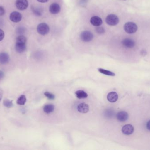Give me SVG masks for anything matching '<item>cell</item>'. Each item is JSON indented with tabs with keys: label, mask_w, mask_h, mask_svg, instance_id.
<instances>
[{
	"label": "cell",
	"mask_w": 150,
	"mask_h": 150,
	"mask_svg": "<svg viewBox=\"0 0 150 150\" xmlns=\"http://www.w3.org/2000/svg\"><path fill=\"white\" fill-rule=\"evenodd\" d=\"M90 22L94 26H99L102 24V20L99 17L94 16L91 18Z\"/></svg>",
	"instance_id": "obj_13"
},
{
	"label": "cell",
	"mask_w": 150,
	"mask_h": 150,
	"mask_svg": "<svg viewBox=\"0 0 150 150\" xmlns=\"http://www.w3.org/2000/svg\"><path fill=\"white\" fill-rule=\"evenodd\" d=\"M54 110V106L52 104H49L47 105L44 107L43 110L44 112L47 114L51 113L53 112Z\"/></svg>",
	"instance_id": "obj_16"
},
{
	"label": "cell",
	"mask_w": 150,
	"mask_h": 150,
	"mask_svg": "<svg viewBox=\"0 0 150 150\" xmlns=\"http://www.w3.org/2000/svg\"><path fill=\"white\" fill-rule=\"evenodd\" d=\"M98 71L101 74L111 76H115V74L113 72L109 71V70L103 69L99 68Z\"/></svg>",
	"instance_id": "obj_19"
},
{
	"label": "cell",
	"mask_w": 150,
	"mask_h": 150,
	"mask_svg": "<svg viewBox=\"0 0 150 150\" xmlns=\"http://www.w3.org/2000/svg\"><path fill=\"white\" fill-rule=\"evenodd\" d=\"M96 31L97 33L100 34H102V33H104V32H105V31L104 28H103L102 27H100V26H99V27H98L96 28Z\"/></svg>",
	"instance_id": "obj_24"
},
{
	"label": "cell",
	"mask_w": 150,
	"mask_h": 150,
	"mask_svg": "<svg viewBox=\"0 0 150 150\" xmlns=\"http://www.w3.org/2000/svg\"><path fill=\"white\" fill-rule=\"evenodd\" d=\"M124 1H125V0H124Z\"/></svg>",
	"instance_id": "obj_33"
},
{
	"label": "cell",
	"mask_w": 150,
	"mask_h": 150,
	"mask_svg": "<svg viewBox=\"0 0 150 150\" xmlns=\"http://www.w3.org/2000/svg\"><path fill=\"white\" fill-rule=\"evenodd\" d=\"M38 1L41 3H46L48 1V0H37Z\"/></svg>",
	"instance_id": "obj_31"
},
{
	"label": "cell",
	"mask_w": 150,
	"mask_h": 150,
	"mask_svg": "<svg viewBox=\"0 0 150 150\" xmlns=\"http://www.w3.org/2000/svg\"><path fill=\"white\" fill-rule=\"evenodd\" d=\"M22 16L21 13L17 11L11 12L10 15V19L14 23H18L22 19Z\"/></svg>",
	"instance_id": "obj_6"
},
{
	"label": "cell",
	"mask_w": 150,
	"mask_h": 150,
	"mask_svg": "<svg viewBox=\"0 0 150 150\" xmlns=\"http://www.w3.org/2000/svg\"><path fill=\"white\" fill-rule=\"evenodd\" d=\"M9 60V56L5 53H0V64H7Z\"/></svg>",
	"instance_id": "obj_15"
},
{
	"label": "cell",
	"mask_w": 150,
	"mask_h": 150,
	"mask_svg": "<svg viewBox=\"0 0 150 150\" xmlns=\"http://www.w3.org/2000/svg\"><path fill=\"white\" fill-rule=\"evenodd\" d=\"M61 8L60 5L56 3L52 4L50 6L49 11L53 14H57L60 11Z\"/></svg>",
	"instance_id": "obj_10"
},
{
	"label": "cell",
	"mask_w": 150,
	"mask_h": 150,
	"mask_svg": "<svg viewBox=\"0 0 150 150\" xmlns=\"http://www.w3.org/2000/svg\"><path fill=\"white\" fill-rule=\"evenodd\" d=\"M33 11L34 12V14H36L37 16H40L41 15V11L38 9H33Z\"/></svg>",
	"instance_id": "obj_25"
},
{
	"label": "cell",
	"mask_w": 150,
	"mask_h": 150,
	"mask_svg": "<svg viewBox=\"0 0 150 150\" xmlns=\"http://www.w3.org/2000/svg\"><path fill=\"white\" fill-rule=\"evenodd\" d=\"M93 37V34L89 31H83L80 34L81 39L84 42H87L91 41L92 40Z\"/></svg>",
	"instance_id": "obj_4"
},
{
	"label": "cell",
	"mask_w": 150,
	"mask_h": 150,
	"mask_svg": "<svg viewBox=\"0 0 150 150\" xmlns=\"http://www.w3.org/2000/svg\"><path fill=\"white\" fill-rule=\"evenodd\" d=\"M49 27L47 24L41 23L38 25L37 27V31L39 34L41 35H45L49 32Z\"/></svg>",
	"instance_id": "obj_3"
},
{
	"label": "cell",
	"mask_w": 150,
	"mask_h": 150,
	"mask_svg": "<svg viewBox=\"0 0 150 150\" xmlns=\"http://www.w3.org/2000/svg\"><path fill=\"white\" fill-rule=\"evenodd\" d=\"M4 76V73L1 70H0V79H2Z\"/></svg>",
	"instance_id": "obj_28"
},
{
	"label": "cell",
	"mask_w": 150,
	"mask_h": 150,
	"mask_svg": "<svg viewBox=\"0 0 150 150\" xmlns=\"http://www.w3.org/2000/svg\"><path fill=\"white\" fill-rule=\"evenodd\" d=\"M141 53H142V55H144L146 54V51H145V50H143L142 51V52H141Z\"/></svg>",
	"instance_id": "obj_32"
},
{
	"label": "cell",
	"mask_w": 150,
	"mask_h": 150,
	"mask_svg": "<svg viewBox=\"0 0 150 150\" xmlns=\"http://www.w3.org/2000/svg\"><path fill=\"white\" fill-rule=\"evenodd\" d=\"M3 105L4 106L8 107V108H11L13 105L12 100H10L8 99L4 100Z\"/></svg>",
	"instance_id": "obj_20"
},
{
	"label": "cell",
	"mask_w": 150,
	"mask_h": 150,
	"mask_svg": "<svg viewBox=\"0 0 150 150\" xmlns=\"http://www.w3.org/2000/svg\"><path fill=\"white\" fill-rule=\"evenodd\" d=\"M106 22L109 25L115 26L119 23V19L116 15L110 14L106 18Z\"/></svg>",
	"instance_id": "obj_2"
},
{
	"label": "cell",
	"mask_w": 150,
	"mask_h": 150,
	"mask_svg": "<svg viewBox=\"0 0 150 150\" xmlns=\"http://www.w3.org/2000/svg\"><path fill=\"white\" fill-rule=\"evenodd\" d=\"M26 38L23 35H20L16 38V42H19V43H26Z\"/></svg>",
	"instance_id": "obj_21"
},
{
	"label": "cell",
	"mask_w": 150,
	"mask_h": 150,
	"mask_svg": "<svg viewBox=\"0 0 150 150\" xmlns=\"http://www.w3.org/2000/svg\"><path fill=\"white\" fill-rule=\"evenodd\" d=\"M107 99L109 102H111V103H114L118 100V94L115 92H109L108 94Z\"/></svg>",
	"instance_id": "obj_14"
},
{
	"label": "cell",
	"mask_w": 150,
	"mask_h": 150,
	"mask_svg": "<svg viewBox=\"0 0 150 150\" xmlns=\"http://www.w3.org/2000/svg\"><path fill=\"white\" fill-rule=\"evenodd\" d=\"M116 118L120 122H125L129 118V115L127 112L124 111L119 112L116 114Z\"/></svg>",
	"instance_id": "obj_9"
},
{
	"label": "cell",
	"mask_w": 150,
	"mask_h": 150,
	"mask_svg": "<svg viewBox=\"0 0 150 150\" xmlns=\"http://www.w3.org/2000/svg\"><path fill=\"white\" fill-rule=\"evenodd\" d=\"M44 94L48 99L53 100H54L55 99V96L52 93H51V92H45Z\"/></svg>",
	"instance_id": "obj_23"
},
{
	"label": "cell",
	"mask_w": 150,
	"mask_h": 150,
	"mask_svg": "<svg viewBox=\"0 0 150 150\" xmlns=\"http://www.w3.org/2000/svg\"><path fill=\"white\" fill-rule=\"evenodd\" d=\"M77 110L79 112L85 114L89 111V106L86 103H81L77 107Z\"/></svg>",
	"instance_id": "obj_11"
},
{
	"label": "cell",
	"mask_w": 150,
	"mask_h": 150,
	"mask_svg": "<svg viewBox=\"0 0 150 150\" xmlns=\"http://www.w3.org/2000/svg\"><path fill=\"white\" fill-rule=\"evenodd\" d=\"M77 97L79 99L86 98L88 97L87 93L83 90H78L75 92Z\"/></svg>",
	"instance_id": "obj_17"
},
{
	"label": "cell",
	"mask_w": 150,
	"mask_h": 150,
	"mask_svg": "<svg viewBox=\"0 0 150 150\" xmlns=\"http://www.w3.org/2000/svg\"><path fill=\"white\" fill-rule=\"evenodd\" d=\"M4 37V32L2 30L0 29V41L3 39Z\"/></svg>",
	"instance_id": "obj_26"
},
{
	"label": "cell",
	"mask_w": 150,
	"mask_h": 150,
	"mask_svg": "<svg viewBox=\"0 0 150 150\" xmlns=\"http://www.w3.org/2000/svg\"><path fill=\"white\" fill-rule=\"evenodd\" d=\"M4 13H5V11H4L3 7L0 6V16L4 15Z\"/></svg>",
	"instance_id": "obj_27"
},
{
	"label": "cell",
	"mask_w": 150,
	"mask_h": 150,
	"mask_svg": "<svg viewBox=\"0 0 150 150\" xmlns=\"http://www.w3.org/2000/svg\"><path fill=\"white\" fill-rule=\"evenodd\" d=\"M26 102V98L25 95H22L17 100V103L19 105H23Z\"/></svg>",
	"instance_id": "obj_18"
},
{
	"label": "cell",
	"mask_w": 150,
	"mask_h": 150,
	"mask_svg": "<svg viewBox=\"0 0 150 150\" xmlns=\"http://www.w3.org/2000/svg\"><path fill=\"white\" fill-rule=\"evenodd\" d=\"M3 96V92L2 90L0 89V101L1 100Z\"/></svg>",
	"instance_id": "obj_30"
},
{
	"label": "cell",
	"mask_w": 150,
	"mask_h": 150,
	"mask_svg": "<svg viewBox=\"0 0 150 150\" xmlns=\"http://www.w3.org/2000/svg\"><path fill=\"white\" fill-rule=\"evenodd\" d=\"M122 44L124 47L132 48L135 45V42L131 39L125 38L122 41Z\"/></svg>",
	"instance_id": "obj_7"
},
{
	"label": "cell",
	"mask_w": 150,
	"mask_h": 150,
	"mask_svg": "<svg viewBox=\"0 0 150 150\" xmlns=\"http://www.w3.org/2000/svg\"><path fill=\"white\" fill-rule=\"evenodd\" d=\"M15 48H16V51L18 53H23L26 49V43L16 42Z\"/></svg>",
	"instance_id": "obj_12"
},
{
	"label": "cell",
	"mask_w": 150,
	"mask_h": 150,
	"mask_svg": "<svg viewBox=\"0 0 150 150\" xmlns=\"http://www.w3.org/2000/svg\"><path fill=\"white\" fill-rule=\"evenodd\" d=\"M114 114V112L111 109H108L105 112V115L107 118H111L112 117Z\"/></svg>",
	"instance_id": "obj_22"
},
{
	"label": "cell",
	"mask_w": 150,
	"mask_h": 150,
	"mask_svg": "<svg viewBox=\"0 0 150 150\" xmlns=\"http://www.w3.org/2000/svg\"><path fill=\"white\" fill-rule=\"evenodd\" d=\"M137 26L135 23L128 22L126 23L124 26V29L127 33L132 34L136 32L137 30Z\"/></svg>",
	"instance_id": "obj_1"
},
{
	"label": "cell",
	"mask_w": 150,
	"mask_h": 150,
	"mask_svg": "<svg viewBox=\"0 0 150 150\" xmlns=\"http://www.w3.org/2000/svg\"><path fill=\"white\" fill-rule=\"evenodd\" d=\"M147 128L150 131V120L148 122L147 124Z\"/></svg>",
	"instance_id": "obj_29"
},
{
	"label": "cell",
	"mask_w": 150,
	"mask_h": 150,
	"mask_svg": "<svg viewBox=\"0 0 150 150\" xmlns=\"http://www.w3.org/2000/svg\"><path fill=\"white\" fill-rule=\"evenodd\" d=\"M16 5L18 9L24 10L28 7V2L27 0H16Z\"/></svg>",
	"instance_id": "obj_5"
},
{
	"label": "cell",
	"mask_w": 150,
	"mask_h": 150,
	"mask_svg": "<svg viewBox=\"0 0 150 150\" xmlns=\"http://www.w3.org/2000/svg\"><path fill=\"white\" fill-rule=\"evenodd\" d=\"M122 131L124 134L127 135L132 134L134 132V127L131 125H126L123 126Z\"/></svg>",
	"instance_id": "obj_8"
}]
</instances>
